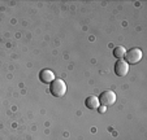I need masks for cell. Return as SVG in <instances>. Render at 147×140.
<instances>
[{"instance_id": "cell-4", "label": "cell", "mask_w": 147, "mask_h": 140, "mask_svg": "<svg viewBox=\"0 0 147 140\" xmlns=\"http://www.w3.org/2000/svg\"><path fill=\"white\" fill-rule=\"evenodd\" d=\"M129 72V64L125 60H117L115 64V73L117 77H125Z\"/></svg>"}, {"instance_id": "cell-6", "label": "cell", "mask_w": 147, "mask_h": 140, "mask_svg": "<svg viewBox=\"0 0 147 140\" xmlns=\"http://www.w3.org/2000/svg\"><path fill=\"white\" fill-rule=\"evenodd\" d=\"M85 105H86L87 109H91V110H95L99 108V100H98L96 96H89L86 100H85Z\"/></svg>"}, {"instance_id": "cell-3", "label": "cell", "mask_w": 147, "mask_h": 140, "mask_svg": "<svg viewBox=\"0 0 147 140\" xmlns=\"http://www.w3.org/2000/svg\"><path fill=\"white\" fill-rule=\"evenodd\" d=\"M125 60H126V64H137L142 60V51L139 48H130L125 52Z\"/></svg>"}, {"instance_id": "cell-8", "label": "cell", "mask_w": 147, "mask_h": 140, "mask_svg": "<svg viewBox=\"0 0 147 140\" xmlns=\"http://www.w3.org/2000/svg\"><path fill=\"white\" fill-rule=\"evenodd\" d=\"M98 109H99V112H100V113H103V112H104V109H106V108L103 107V108H98Z\"/></svg>"}, {"instance_id": "cell-5", "label": "cell", "mask_w": 147, "mask_h": 140, "mask_svg": "<svg viewBox=\"0 0 147 140\" xmlns=\"http://www.w3.org/2000/svg\"><path fill=\"white\" fill-rule=\"evenodd\" d=\"M53 79H55V74H53V72H51L50 69H43V70L39 72V80H40L42 83L48 84V83H51Z\"/></svg>"}, {"instance_id": "cell-7", "label": "cell", "mask_w": 147, "mask_h": 140, "mask_svg": "<svg viewBox=\"0 0 147 140\" xmlns=\"http://www.w3.org/2000/svg\"><path fill=\"white\" fill-rule=\"evenodd\" d=\"M125 52H126L125 47L117 46V47H115V50H113V56L117 58V60H122V57L125 56Z\"/></svg>"}, {"instance_id": "cell-2", "label": "cell", "mask_w": 147, "mask_h": 140, "mask_svg": "<svg viewBox=\"0 0 147 140\" xmlns=\"http://www.w3.org/2000/svg\"><path fill=\"white\" fill-rule=\"evenodd\" d=\"M99 100V104H102L103 107H109V105H113L116 102V93L111 90H106L103 91L102 93L98 97Z\"/></svg>"}, {"instance_id": "cell-1", "label": "cell", "mask_w": 147, "mask_h": 140, "mask_svg": "<svg viewBox=\"0 0 147 140\" xmlns=\"http://www.w3.org/2000/svg\"><path fill=\"white\" fill-rule=\"evenodd\" d=\"M50 92L53 97H57V99L63 97L65 95V92H67V84H65V82L63 79H60V78H55L50 83Z\"/></svg>"}]
</instances>
